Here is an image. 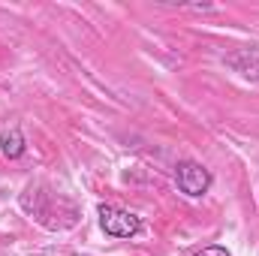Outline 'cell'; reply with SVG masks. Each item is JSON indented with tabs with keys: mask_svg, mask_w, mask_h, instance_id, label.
<instances>
[{
	"mask_svg": "<svg viewBox=\"0 0 259 256\" xmlns=\"http://www.w3.org/2000/svg\"><path fill=\"white\" fill-rule=\"evenodd\" d=\"M97 214H100L103 232L112 235V238H136V235L142 232V220H139L133 211L115 208V205H100Z\"/></svg>",
	"mask_w": 259,
	"mask_h": 256,
	"instance_id": "cell-1",
	"label": "cell"
},
{
	"mask_svg": "<svg viewBox=\"0 0 259 256\" xmlns=\"http://www.w3.org/2000/svg\"><path fill=\"white\" fill-rule=\"evenodd\" d=\"M211 181H214L211 172L202 163H196V160H181L175 166V184H178V190L184 193V196H190V199L205 196V193L211 190Z\"/></svg>",
	"mask_w": 259,
	"mask_h": 256,
	"instance_id": "cell-2",
	"label": "cell"
},
{
	"mask_svg": "<svg viewBox=\"0 0 259 256\" xmlns=\"http://www.w3.org/2000/svg\"><path fill=\"white\" fill-rule=\"evenodd\" d=\"M0 151H3V157L6 160H18V157H24V151H27V145H24V133L18 127H9L0 133Z\"/></svg>",
	"mask_w": 259,
	"mask_h": 256,
	"instance_id": "cell-3",
	"label": "cell"
},
{
	"mask_svg": "<svg viewBox=\"0 0 259 256\" xmlns=\"http://www.w3.org/2000/svg\"><path fill=\"white\" fill-rule=\"evenodd\" d=\"M193 256H232L223 244H208V247H202L199 253H193Z\"/></svg>",
	"mask_w": 259,
	"mask_h": 256,
	"instance_id": "cell-4",
	"label": "cell"
}]
</instances>
